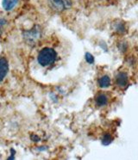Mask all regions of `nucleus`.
Listing matches in <instances>:
<instances>
[{
  "label": "nucleus",
  "instance_id": "1",
  "mask_svg": "<svg viewBox=\"0 0 138 160\" xmlns=\"http://www.w3.org/2000/svg\"><path fill=\"white\" fill-rule=\"evenodd\" d=\"M57 58V53L50 48H44L41 49L38 54L37 60L41 66H48L55 62Z\"/></svg>",
  "mask_w": 138,
  "mask_h": 160
},
{
  "label": "nucleus",
  "instance_id": "2",
  "mask_svg": "<svg viewBox=\"0 0 138 160\" xmlns=\"http://www.w3.org/2000/svg\"><path fill=\"white\" fill-rule=\"evenodd\" d=\"M51 6L56 11H64L71 7V0H48Z\"/></svg>",
  "mask_w": 138,
  "mask_h": 160
},
{
  "label": "nucleus",
  "instance_id": "3",
  "mask_svg": "<svg viewBox=\"0 0 138 160\" xmlns=\"http://www.w3.org/2000/svg\"><path fill=\"white\" fill-rule=\"evenodd\" d=\"M128 81V75L125 72H119L116 77V84L118 87L125 88L127 86Z\"/></svg>",
  "mask_w": 138,
  "mask_h": 160
},
{
  "label": "nucleus",
  "instance_id": "4",
  "mask_svg": "<svg viewBox=\"0 0 138 160\" xmlns=\"http://www.w3.org/2000/svg\"><path fill=\"white\" fill-rule=\"evenodd\" d=\"M9 72V64L4 58H0V82L5 78Z\"/></svg>",
  "mask_w": 138,
  "mask_h": 160
},
{
  "label": "nucleus",
  "instance_id": "5",
  "mask_svg": "<svg viewBox=\"0 0 138 160\" xmlns=\"http://www.w3.org/2000/svg\"><path fill=\"white\" fill-rule=\"evenodd\" d=\"M17 2L18 0H2V6L4 11H10L16 6Z\"/></svg>",
  "mask_w": 138,
  "mask_h": 160
},
{
  "label": "nucleus",
  "instance_id": "6",
  "mask_svg": "<svg viewBox=\"0 0 138 160\" xmlns=\"http://www.w3.org/2000/svg\"><path fill=\"white\" fill-rule=\"evenodd\" d=\"M95 102H96V104L98 106V107H102V106H104L106 104L107 102H108V98H107V96L105 94H103V93H100L95 98Z\"/></svg>",
  "mask_w": 138,
  "mask_h": 160
},
{
  "label": "nucleus",
  "instance_id": "7",
  "mask_svg": "<svg viewBox=\"0 0 138 160\" xmlns=\"http://www.w3.org/2000/svg\"><path fill=\"white\" fill-rule=\"evenodd\" d=\"M98 85L101 88H107L110 85V77L104 75V76L101 77L98 79Z\"/></svg>",
  "mask_w": 138,
  "mask_h": 160
},
{
  "label": "nucleus",
  "instance_id": "8",
  "mask_svg": "<svg viewBox=\"0 0 138 160\" xmlns=\"http://www.w3.org/2000/svg\"><path fill=\"white\" fill-rule=\"evenodd\" d=\"M111 141H112V137L110 134H105L103 137V139H102V142H103L104 145H108Z\"/></svg>",
  "mask_w": 138,
  "mask_h": 160
},
{
  "label": "nucleus",
  "instance_id": "9",
  "mask_svg": "<svg viewBox=\"0 0 138 160\" xmlns=\"http://www.w3.org/2000/svg\"><path fill=\"white\" fill-rule=\"evenodd\" d=\"M86 60L87 61V63L93 64L94 62V58H93V56L91 53L87 52V53H86Z\"/></svg>",
  "mask_w": 138,
  "mask_h": 160
},
{
  "label": "nucleus",
  "instance_id": "10",
  "mask_svg": "<svg viewBox=\"0 0 138 160\" xmlns=\"http://www.w3.org/2000/svg\"><path fill=\"white\" fill-rule=\"evenodd\" d=\"M5 20H3V19H0V32L2 30V28L3 27V25L5 24Z\"/></svg>",
  "mask_w": 138,
  "mask_h": 160
}]
</instances>
